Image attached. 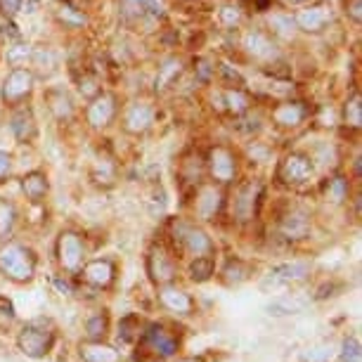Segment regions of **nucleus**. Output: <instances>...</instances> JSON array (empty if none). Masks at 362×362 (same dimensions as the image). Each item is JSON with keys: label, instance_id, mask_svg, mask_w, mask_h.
<instances>
[{"label": "nucleus", "instance_id": "nucleus-1", "mask_svg": "<svg viewBox=\"0 0 362 362\" xmlns=\"http://www.w3.org/2000/svg\"><path fill=\"white\" fill-rule=\"evenodd\" d=\"M33 270H36V263H33L29 249L19 247V244H8L0 249V272H5L17 282H26L33 277Z\"/></svg>", "mask_w": 362, "mask_h": 362}, {"label": "nucleus", "instance_id": "nucleus-2", "mask_svg": "<svg viewBox=\"0 0 362 362\" xmlns=\"http://www.w3.org/2000/svg\"><path fill=\"white\" fill-rule=\"evenodd\" d=\"M54 332L45 322H31L24 327V332L19 334V348L31 355V358H43V355L52 348Z\"/></svg>", "mask_w": 362, "mask_h": 362}, {"label": "nucleus", "instance_id": "nucleus-3", "mask_svg": "<svg viewBox=\"0 0 362 362\" xmlns=\"http://www.w3.org/2000/svg\"><path fill=\"white\" fill-rule=\"evenodd\" d=\"M279 177L286 185H303L313 177V163L308 156L303 154H291L286 156L284 163L279 166Z\"/></svg>", "mask_w": 362, "mask_h": 362}, {"label": "nucleus", "instance_id": "nucleus-4", "mask_svg": "<svg viewBox=\"0 0 362 362\" xmlns=\"http://www.w3.org/2000/svg\"><path fill=\"white\" fill-rule=\"evenodd\" d=\"M57 256H59V263H62L66 270L81 268V263H83V244H81V239L74 235V232H64V235L59 237Z\"/></svg>", "mask_w": 362, "mask_h": 362}, {"label": "nucleus", "instance_id": "nucleus-5", "mask_svg": "<svg viewBox=\"0 0 362 362\" xmlns=\"http://www.w3.org/2000/svg\"><path fill=\"white\" fill-rule=\"evenodd\" d=\"M31 86H33L31 74L26 69H15L3 83V98L8 102H17L31 93Z\"/></svg>", "mask_w": 362, "mask_h": 362}, {"label": "nucleus", "instance_id": "nucleus-6", "mask_svg": "<svg viewBox=\"0 0 362 362\" xmlns=\"http://www.w3.org/2000/svg\"><path fill=\"white\" fill-rule=\"evenodd\" d=\"M177 242L180 247L189 251L192 256H204L211 251V239L206 237V232L197 230V228H187V225H180V232H177Z\"/></svg>", "mask_w": 362, "mask_h": 362}, {"label": "nucleus", "instance_id": "nucleus-7", "mask_svg": "<svg viewBox=\"0 0 362 362\" xmlns=\"http://www.w3.org/2000/svg\"><path fill=\"white\" fill-rule=\"evenodd\" d=\"M209 168H211V175L221 182H230L232 177H235V159H232V154L225 147L211 149Z\"/></svg>", "mask_w": 362, "mask_h": 362}, {"label": "nucleus", "instance_id": "nucleus-8", "mask_svg": "<svg viewBox=\"0 0 362 362\" xmlns=\"http://www.w3.org/2000/svg\"><path fill=\"white\" fill-rule=\"evenodd\" d=\"M308 265L305 263H284V265H277V268L270 270L268 279L263 282V286L268 289V286H282V284H289L293 279H303L308 275Z\"/></svg>", "mask_w": 362, "mask_h": 362}, {"label": "nucleus", "instance_id": "nucleus-9", "mask_svg": "<svg viewBox=\"0 0 362 362\" xmlns=\"http://www.w3.org/2000/svg\"><path fill=\"white\" fill-rule=\"evenodd\" d=\"M145 344L154 353L163 355V358H168V355H173L177 351V337L166 332L163 327H149V332L145 334Z\"/></svg>", "mask_w": 362, "mask_h": 362}, {"label": "nucleus", "instance_id": "nucleus-10", "mask_svg": "<svg viewBox=\"0 0 362 362\" xmlns=\"http://www.w3.org/2000/svg\"><path fill=\"white\" fill-rule=\"evenodd\" d=\"M147 270H149V275H152L154 282H168V279H173V275H175V265L166 256V251H163V249L149 251Z\"/></svg>", "mask_w": 362, "mask_h": 362}, {"label": "nucleus", "instance_id": "nucleus-11", "mask_svg": "<svg viewBox=\"0 0 362 362\" xmlns=\"http://www.w3.org/2000/svg\"><path fill=\"white\" fill-rule=\"evenodd\" d=\"M152 119H154L152 107L145 105V102H140V105H133L131 109H128V114H126V128L131 133H142V131H147V128H149Z\"/></svg>", "mask_w": 362, "mask_h": 362}, {"label": "nucleus", "instance_id": "nucleus-12", "mask_svg": "<svg viewBox=\"0 0 362 362\" xmlns=\"http://www.w3.org/2000/svg\"><path fill=\"white\" fill-rule=\"evenodd\" d=\"M112 116H114V98H109V95H102V98H98L88 107V121L95 128L107 126L112 121Z\"/></svg>", "mask_w": 362, "mask_h": 362}, {"label": "nucleus", "instance_id": "nucleus-13", "mask_svg": "<svg viewBox=\"0 0 362 362\" xmlns=\"http://www.w3.org/2000/svg\"><path fill=\"white\" fill-rule=\"evenodd\" d=\"M221 204H223V194L216 187H204L199 197H197V214L209 221V218H214L221 211Z\"/></svg>", "mask_w": 362, "mask_h": 362}, {"label": "nucleus", "instance_id": "nucleus-14", "mask_svg": "<svg viewBox=\"0 0 362 362\" xmlns=\"http://www.w3.org/2000/svg\"><path fill=\"white\" fill-rule=\"evenodd\" d=\"M329 19H332V12L327 8H310V10L300 12L296 17V24L305 31H320V29H325V24L329 22Z\"/></svg>", "mask_w": 362, "mask_h": 362}, {"label": "nucleus", "instance_id": "nucleus-15", "mask_svg": "<svg viewBox=\"0 0 362 362\" xmlns=\"http://www.w3.org/2000/svg\"><path fill=\"white\" fill-rule=\"evenodd\" d=\"M86 279L95 286H107L114 279V265L112 261H93L86 265Z\"/></svg>", "mask_w": 362, "mask_h": 362}, {"label": "nucleus", "instance_id": "nucleus-16", "mask_svg": "<svg viewBox=\"0 0 362 362\" xmlns=\"http://www.w3.org/2000/svg\"><path fill=\"white\" fill-rule=\"evenodd\" d=\"M161 303L166 305L168 310H173V313H180V315H187L189 310H192V298L187 296L185 291H180V289H163L161 291Z\"/></svg>", "mask_w": 362, "mask_h": 362}, {"label": "nucleus", "instance_id": "nucleus-17", "mask_svg": "<svg viewBox=\"0 0 362 362\" xmlns=\"http://www.w3.org/2000/svg\"><path fill=\"white\" fill-rule=\"evenodd\" d=\"M12 131H15L19 142H26L36 135V121H33V114L29 109H22V112L15 114V119H12Z\"/></svg>", "mask_w": 362, "mask_h": 362}, {"label": "nucleus", "instance_id": "nucleus-18", "mask_svg": "<svg viewBox=\"0 0 362 362\" xmlns=\"http://www.w3.org/2000/svg\"><path fill=\"white\" fill-rule=\"evenodd\" d=\"M244 47H247L254 57H261V59L275 57V45H272L270 38H265L263 33H249V36L244 38Z\"/></svg>", "mask_w": 362, "mask_h": 362}, {"label": "nucleus", "instance_id": "nucleus-19", "mask_svg": "<svg viewBox=\"0 0 362 362\" xmlns=\"http://www.w3.org/2000/svg\"><path fill=\"white\" fill-rule=\"evenodd\" d=\"M308 230H310V223H308V216L305 214H289L282 221V232H284V237H289V239L305 237Z\"/></svg>", "mask_w": 362, "mask_h": 362}, {"label": "nucleus", "instance_id": "nucleus-20", "mask_svg": "<svg viewBox=\"0 0 362 362\" xmlns=\"http://www.w3.org/2000/svg\"><path fill=\"white\" fill-rule=\"evenodd\" d=\"M22 189H24V194L29 197L31 202H40V199L45 197V192H47V180H45V175H43V173H38V170H33V173L24 175Z\"/></svg>", "mask_w": 362, "mask_h": 362}, {"label": "nucleus", "instance_id": "nucleus-21", "mask_svg": "<svg viewBox=\"0 0 362 362\" xmlns=\"http://www.w3.org/2000/svg\"><path fill=\"white\" fill-rule=\"evenodd\" d=\"M81 358L86 362H119V353L102 344H88L81 348Z\"/></svg>", "mask_w": 362, "mask_h": 362}, {"label": "nucleus", "instance_id": "nucleus-22", "mask_svg": "<svg viewBox=\"0 0 362 362\" xmlns=\"http://www.w3.org/2000/svg\"><path fill=\"white\" fill-rule=\"evenodd\" d=\"M254 197H256V185H244L239 189L237 199H235V214L239 221H247L254 214Z\"/></svg>", "mask_w": 362, "mask_h": 362}, {"label": "nucleus", "instance_id": "nucleus-23", "mask_svg": "<svg viewBox=\"0 0 362 362\" xmlns=\"http://www.w3.org/2000/svg\"><path fill=\"white\" fill-rule=\"evenodd\" d=\"M303 107L298 105V102H289V105H282L275 109V121L282 126H298L300 121H303Z\"/></svg>", "mask_w": 362, "mask_h": 362}, {"label": "nucleus", "instance_id": "nucleus-24", "mask_svg": "<svg viewBox=\"0 0 362 362\" xmlns=\"http://www.w3.org/2000/svg\"><path fill=\"white\" fill-rule=\"evenodd\" d=\"M305 305L303 298L298 296H282L277 300H272V303L268 305V313L270 315H289V313H298L300 308Z\"/></svg>", "mask_w": 362, "mask_h": 362}, {"label": "nucleus", "instance_id": "nucleus-25", "mask_svg": "<svg viewBox=\"0 0 362 362\" xmlns=\"http://www.w3.org/2000/svg\"><path fill=\"white\" fill-rule=\"evenodd\" d=\"M15 221H17V214H15V206L10 202L0 199V239H8L12 235V228H15Z\"/></svg>", "mask_w": 362, "mask_h": 362}, {"label": "nucleus", "instance_id": "nucleus-26", "mask_svg": "<svg viewBox=\"0 0 362 362\" xmlns=\"http://www.w3.org/2000/svg\"><path fill=\"white\" fill-rule=\"evenodd\" d=\"M344 119H346V124H348V126L360 128V124H362V98H360L358 93H355L353 98L346 102Z\"/></svg>", "mask_w": 362, "mask_h": 362}, {"label": "nucleus", "instance_id": "nucleus-27", "mask_svg": "<svg viewBox=\"0 0 362 362\" xmlns=\"http://www.w3.org/2000/svg\"><path fill=\"white\" fill-rule=\"evenodd\" d=\"M214 275V261H211L209 256H197V261L192 263V268H189V277L194 279V282H204V279H209Z\"/></svg>", "mask_w": 362, "mask_h": 362}, {"label": "nucleus", "instance_id": "nucleus-28", "mask_svg": "<svg viewBox=\"0 0 362 362\" xmlns=\"http://www.w3.org/2000/svg\"><path fill=\"white\" fill-rule=\"evenodd\" d=\"M346 194H348L346 180H344V177H334V180L329 182V187H327V199L334 202V204H339V202L346 199Z\"/></svg>", "mask_w": 362, "mask_h": 362}, {"label": "nucleus", "instance_id": "nucleus-29", "mask_svg": "<svg viewBox=\"0 0 362 362\" xmlns=\"http://www.w3.org/2000/svg\"><path fill=\"white\" fill-rule=\"evenodd\" d=\"M225 102H228V109H230V112H235V114L247 112V107H249L247 95H242V93H237V90L225 95Z\"/></svg>", "mask_w": 362, "mask_h": 362}, {"label": "nucleus", "instance_id": "nucleus-30", "mask_svg": "<svg viewBox=\"0 0 362 362\" xmlns=\"http://www.w3.org/2000/svg\"><path fill=\"white\" fill-rule=\"evenodd\" d=\"M105 332H107V317L105 315H95V317L88 320V334H90L93 339L105 337Z\"/></svg>", "mask_w": 362, "mask_h": 362}, {"label": "nucleus", "instance_id": "nucleus-31", "mask_svg": "<svg viewBox=\"0 0 362 362\" xmlns=\"http://www.w3.org/2000/svg\"><path fill=\"white\" fill-rule=\"evenodd\" d=\"M175 74H180V62H175V59H170V62L161 69V76L156 78V88H163L168 83V81H173Z\"/></svg>", "mask_w": 362, "mask_h": 362}, {"label": "nucleus", "instance_id": "nucleus-32", "mask_svg": "<svg viewBox=\"0 0 362 362\" xmlns=\"http://www.w3.org/2000/svg\"><path fill=\"white\" fill-rule=\"evenodd\" d=\"M31 47H26V45H15V47H10V52H8V59L12 64H24L26 59L31 57Z\"/></svg>", "mask_w": 362, "mask_h": 362}, {"label": "nucleus", "instance_id": "nucleus-33", "mask_svg": "<svg viewBox=\"0 0 362 362\" xmlns=\"http://www.w3.org/2000/svg\"><path fill=\"white\" fill-rule=\"evenodd\" d=\"M52 109H54V114H57L59 119H69V116H71V105H69V100H66L64 95L52 98Z\"/></svg>", "mask_w": 362, "mask_h": 362}, {"label": "nucleus", "instance_id": "nucleus-34", "mask_svg": "<svg viewBox=\"0 0 362 362\" xmlns=\"http://www.w3.org/2000/svg\"><path fill=\"white\" fill-rule=\"evenodd\" d=\"M358 358H360L358 341H346V344H344V353H341V360H344V362H358Z\"/></svg>", "mask_w": 362, "mask_h": 362}, {"label": "nucleus", "instance_id": "nucleus-35", "mask_svg": "<svg viewBox=\"0 0 362 362\" xmlns=\"http://www.w3.org/2000/svg\"><path fill=\"white\" fill-rule=\"evenodd\" d=\"M270 24L272 26H277V31L279 33H284V36H289V33L293 31V22L289 17H279V15H275V17H270Z\"/></svg>", "mask_w": 362, "mask_h": 362}, {"label": "nucleus", "instance_id": "nucleus-36", "mask_svg": "<svg viewBox=\"0 0 362 362\" xmlns=\"http://www.w3.org/2000/svg\"><path fill=\"white\" fill-rule=\"evenodd\" d=\"M138 3H140L142 12H149V15H154V17L163 15V3H161V0H138Z\"/></svg>", "mask_w": 362, "mask_h": 362}, {"label": "nucleus", "instance_id": "nucleus-37", "mask_svg": "<svg viewBox=\"0 0 362 362\" xmlns=\"http://www.w3.org/2000/svg\"><path fill=\"white\" fill-rule=\"evenodd\" d=\"M10 173H12V159H10V154L0 152V182L8 180Z\"/></svg>", "mask_w": 362, "mask_h": 362}, {"label": "nucleus", "instance_id": "nucleus-38", "mask_svg": "<svg viewBox=\"0 0 362 362\" xmlns=\"http://www.w3.org/2000/svg\"><path fill=\"white\" fill-rule=\"evenodd\" d=\"M19 8H22V0H0V12L8 17L17 15Z\"/></svg>", "mask_w": 362, "mask_h": 362}, {"label": "nucleus", "instance_id": "nucleus-39", "mask_svg": "<svg viewBox=\"0 0 362 362\" xmlns=\"http://www.w3.org/2000/svg\"><path fill=\"white\" fill-rule=\"evenodd\" d=\"M221 17H223V22H225V24H237V22H239V12H237V8H225V10L221 12Z\"/></svg>", "mask_w": 362, "mask_h": 362}, {"label": "nucleus", "instance_id": "nucleus-40", "mask_svg": "<svg viewBox=\"0 0 362 362\" xmlns=\"http://www.w3.org/2000/svg\"><path fill=\"white\" fill-rule=\"evenodd\" d=\"M348 10H351V17L355 19V22H360V19H362V3H360V0H353V5Z\"/></svg>", "mask_w": 362, "mask_h": 362}, {"label": "nucleus", "instance_id": "nucleus-41", "mask_svg": "<svg viewBox=\"0 0 362 362\" xmlns=\"http://www.w3.org/2000/svg\"><path fill=\"white\" fill-rule=\"evenodd\" d=\"M62 19H74V22H83V17H76V15H74L71 8H64V10H62Z\"/></svg>", "mask_w": 362, "mask_h": 362}, {"label": "nucleus", "instance_id": "nucleus-42", "mask_svg": "<svg viewBox=\"0 0 362 362\" xmlns=\"http://www.w3.org/2000/svg\"><path fill=\"white\" fill-rule=\"evenodd\" d=\"M293 3H300V0H293Z\"/></svg>", "mask_w": 362, "mask_h": 362}]
</instances>
